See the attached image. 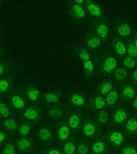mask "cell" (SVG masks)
Here are the masks:
<instances>
[{"mask_svg": "<svg viewBox=\"0 0 137 154\" xmlns=\"http://www.w3.org/2000/svg\"><path fill=\"white\" fill-rule=\"evenodd\" d=\"M117 61L113 56H109L103 61L102 66V72L103 75L109 76L111 75L117 66Z\"/></svg>", "mask_w": 137, "mask_h": 154, "instance_id": "obj_1", "label": "cell"}, {"mask_svg": "<svg viewBox=\"0 0 137 154\" xmlns=\"http://www.w3.org/2000/svg\"><path fill=\"white\" fill-rule=\"evenodd\" d=\"M70 14L76 20H81L86 18V14L85 10L81 5L73 3L70 6Z\"/></svg>", "mask_w": 137, "mask_h": 154, "instance_id": "obj_2", "label": "cell"}, {"mask_svg": "<svg viewBox=\"0 0 137 154\" xmlns=\"http://www.w3.org/2000/svg\"><path fill=\"white\" fill-rule=\"evenodd\" d=\"M86 8L90 14L95 17H100L102 15L103 11L100 6L96 3L90 1L86 3Z\"/></svg>", "mask_w": 137, "mask_h": 154, "instance_id": "obj_3", "label": "cell"}, {"mask_svg": "<svg viewBox=\"0 0 137 154\" xmlns=\"http://www.w3.org/2000/svg\"><path fill=\"white\" fill-rule=\"evenodd\" d=\"M127 113L126 110L122 107H119L114 112L113 114V121L116 124H121L126 120Z\"/></svg>", "mask_w": 137, "mask_h": 154, "instance_id": "obj_4", "label": "cell"}, {"mask_svg": "<svg viewBox=\"0 0 137 154\" xmlns=\"http://www.w3.org/2000/svg\"><path fill=\"white\" fill-rule=\"evenodd\" d=\"M117 33L121 37H126L130 35L132 32V27L130 23L128 22H124L119 24L116 29Z\"/></svg>", "mask_w": 137, "mask_h": 154, "instance_id": "obj_5", "label": "cell"}, {"mask_svg": "<svg viewBox=\"0 0 137 154\" xmlns=\"http://www.w3.org/2000/svg\"><path fill=\"white\" fill-rule=\"evenodd\" d=\"M85 44L90 49H96L99 48L101 44V38L95 35L90 36L86 40Z\"/></svg>", "mask_w": 137, "mask_h": 154, "instance_id": "obj_6", "label": "cell"}, {"mask_svg": "<svg viewBox=\"0 0 137 154\" xmlns=\"http://www.w3.org/2000/svg\"><path fill=\"white\" fill-rule=\"evenodd\" d=\"M40 112L37 108L34 107H29L24 111V116L29 121H35L38 119Z\"/></svg>", "mask_w": 137, "mask_h": 154, "instance_id": "obj_7", "label": "cell"}, {"mask_svg": "<svg viewBox=\"0 0 137 154\" xmlns=\"http://www.w3.org/2000/svg\"><path fill=\"white\" fill-rule=\"evenodd\" d=\"M68 124L70 129L77 130L79 129L81 124V117L78 114H73L70 116L68 120Z\"/></svg>", "mask_w": 137, "mask_h": 154, "instance_id": "obj_8", "label": "cell"}, {"mask_svg": "<svg viewBox=\"0 0 137 154\" xmlns=\"http://www.w3.org/2000/svg\"><path fill=\"white\" fill-rule=\"evenodd\" d=\"M32 146V142L29 138H21L17 142V149L21 152H25L30 150Z\"/></svg>", "mask_w": 137, "mask_h": 154, "instance_id": "obj_9", "label": "cell"}, {"mask_svg": "<svg viewBox=\"0 0 137 154\" xmlns=\"http://www.w3.org/2000/svg\"><path fill=\"white\" fill-rule=\"evenodd\" d=\"M109 139L115 146H120L123 142L124 137L121 132L119 131H113L110 134Z\"/></svg>", "mask_w": 137, "mask_h": 154, "instance_id": "obj_10", "label": "cell"}, {"mask_svg": "<svg viewBox=\"0 0 137 154\" xmlns=\"http://www.w3.org/2000/svg\"><path fill=\"white\" fill-rule=\"evenodd\" d=\"M96 128L95 125L91 122L86 123L83 126V132L84 135L86 137H92L96 133Z\"/></svg>", "mask_w": 137, "mask_h": 154, "instance_id": "obj_11", "label": "cell"}, {"mask_svg": "<svg viewBox=\"0 0 137 154\" xmlns=\"http://www.w3.org/2000/svg\"><path fill=\"white\" fill-rule=\"evenodd\" d=\"M11 104L17 109H22L24 107L25 102L22 97L19 95H13L11 98Z\"/></svg>", "mask_w": 137, "mask_h": 154, "instance_id": "obj_12", "label": "cell"}, {"mask_svg": "<svg viewBox=\"0 0 137 154\" xmlns=\"http://www.w3.org/2000/svg\"><path fill=\"white\" fill-rule=\"evenodd\" d=\"M91 149L95 154H102L106 150V145L103 141H96L93 143Z\"/></svg>", "mask_w": 137, "mask_h": 154, "instance_id": "obj_13", "label": "cell"}, {"mask_svg": "<svg viewBox=\"0 0 137 154\" xmlns=\"http://www.w3.org/2000/svg\"><path fill=\"white\" fill-rule=\"evenodd\" d=\"M47 114L48 116L53 119L60 118L63 114V110L60 107L53 106L48 109Z\"/></svg>", "mask_w": 137, "mask_h": 154, "instance_id": "obj_14", "label": "cell"}, {"mask_svg": "<svg viewBox=\"0 0 137 154\" xmlns=\"http://www.w3.org/2000/svg\"><path fill=\"white\" fill-rule=\"evenodd\" d=\"M136 95L135 88L132 86H126L123 88L122 91V96L126 100H130L133 99Z\"/></svg>", "mask_w": 137, "mask_h": 154, "instance_id": "obj_15", "label": "cell"}, {"mask_svg": "<svg viewBox=\"0 0 137 154\" xmlns=\"http://www.w3.org/2000/svg\"><path fill=\"white\" fill-rule=\"evenodd\" d=\"M96 32L100 38H106L109 34V27L106 23H100L96 28Z\"/></svg>", "mask_w": 137, "mask_h": 154, "instance_id": "obj_16", "label": "cell"}, {"mask_svg": "<svg viewBox=\"0 0 137 154\" xmlns=\"http://www.w3.org/2000/svg\"><path fill=\"white\" fill-rule=\"evenodd\" d=\"M52 135V133L51 130L48 128H42L39 130L38 136L39 139H40L42 142H47L48 141Z\"/></svg>", "mask_w": 137, "mask_h": 154, "instance_id": "obj_17", "label": "cell"}, {"mask_svg": "<svg viewBox=\"0 0 137 154\" xmlns=\"http://www.w3.org/2000/svg\"><path fill=\"white\" fill-rule=\"evenodd\" d=\"M57 135L60 140H67L70 135V128L66 125L60 126L58 129Z\"/></svg>", "mask_w": 137, "mask_h": 154, "instance_id": "obj_18", "label": "cell"}, {"mask_svg": "<svg viewBox=\"0 0 137 154\" xmlns=\"http://www.w3.org/2000/svg\"><path fill=\"white\" fill-rule=\"evenodd\" d=\"M118 99V93L116 90H112L109 94H107L106 104L109 106H114Z\"/></svg>", "mask_w": 137, "mask_h": 154, "instance_id": "obj_19", "label": "cell"}, {"mask_svg": "<svg viewBox=\"0 0 137 154\" xmlns=\"http://www.w3.org/2000/svg\"><path fill=\"white\" fill-rule=\"evenodd\" d=\"M60 94L56 92H48L44 95V100L48 103H56L60 100Z\"/></svg>", "mask_w": 137, "mask_h": 154, "instance_id": "obj_20", "label": "cell"}, {"mask_svg": "<svg viewBox=\"0 0 137 154\" xmlns=\"http://www.w3.org/2000/svg\"><path fill=\"white\" fill-rule=\"evenodd\" d=\"M114 48L117 54L120 56H125L127 53V48L124 42L120 40L117 41L114 44Z\"/></svg>", "mask_w": 137, "mask_h": 154, "instance_id": "obj_21", "label": "cell"}, {"mask_svg": "<svg viewBox=\"0 0 137 154\" xmlns=\"http://www.w3.org/2000/svg\"><path fill=\"white\" fill-rule=\"evenodd\" d=\"M70 102L74 106H82L85 104V99H84L82 95L79 94H75L71 95Z\"/></svg>", "mask_w": 137, "mask_h": 154, "instance_id": "obj_22", "label": "cell"}, {"mask_svg": "<svg viewBox=\"0 0 137 154\" xmlns=\"http://www.w3.org/2000/svg\"><path fill=\"white\" fill-rule=\"evenodd\" d=\"M64 152L65 154H75L76 145L73 141H67L64 145Z\"/></svg>", "mask_w": 137, "mask_h": 154, "instance_id": "obj_23", "label": "cell"}, {"mask_svg": "<svg viewBox=\"0 0 137 154\" xmlns=\"http://www.w3.org/2000/svg\"><path fill=\"white\" fill-rule=\"evenodd\" d=\"M27 95L30 100L36 101L40 95V91L36 88L30 87L27 91Z\"/></svg>", "mask_w": 137, "mask_h": 154, "instance_id": "obj_24", "label": "cell"}, {"mask_svg": "<svg viewBox=\"0 0 137 154\" xmlns=\"http://www.w3.org/2000/svg\"><path fill=\"white\" fill-rule=\"evenodd\" d=\"M126 128L129 133H135L137 131V119L134 117L130 118L126 122Z\"/></svg>", "mask_w": 137, "mask_h": 154, "instance_id": "obj_25", "label": "cell"}, {"mask_svg": "<svg viewBox=\"0 0 137 154\" xmlns=\"http://www.w3.org/2000/svg\"><path fill=\"white\" fill-rule=\"evenodd\" d=\"M127 77V73L126 69L123 68H117L114 73V78L118 82H122Z\"/></svg>", "mask_w": 137, "mask_h": 154, "instance_id": "obj_26", "label": "cell"}, {"mask_svg": "<svg viewBox=\"0 0 137 154\" xmlns=\"http://www.w3.org/2000/svg\"><path fill=\"white\" fill-rule=\"evenodd\" d=\"M3 126L6 130L9 131H15L18 127V124L14 119H6L3 121Z\"/></svg>", "mask_w": 137, "mask_h": 154, "instance_id": "obj_27", "label": "cell"}, {"mask_svg": "<svg viewBox=\"0 0 137 154\" xmlns=\"http://www.w3.org/2000/svg\"><path fill=\"white\" fill-rule=\"evenodd\" d=\"M96 118L98 122H99V123L102 125H105L109 120V113L106 111L101 110L99 113H98Z\"/></svg>", "mask_w": 137, "mask_h": 154, "instance_id": "obj_28", "label": "cell"}, {"mask_svg": "<svg viewBox=\"0 0 137 154\" xmlns=\"http://www.w3.org/2000/svg\"><path fill=\"white\" fill-rule=\"evenodd\" d=\"M106 102L101 96H97L93 101V106L96 110H100L106 106Z\"/></svg>", "mask_w": 137, "mask_h": 154, "instance_id": "obj_29", "label": "cell"}, {"mask_svg": "<svg viewBox=\"0 0 137 154\" xmlns=\"http://www.w3.org/2000/svg\"><path fill=\"white\" fill-rule=\"evenodd\" d=\"M100 92L103 95H107L109 94L113 89V84L112 83L107 81L105 83H103V84L100 87Z\"/></svg>", "mask_w": 137, "mask_h": 154, "instance_id": "obj_30", "label": "cell"}, {"mask_svg": "<svg viewBox=\"0 0 137 154\" xmlns=\"http://www.w3.org/2000/svg\"><path fill=\"white\" fill-rule=\"evenodd\" d=\"M31 130V125L27 123H22L20 127H19L18 132L21 136L25 137L27 136L30 132Z\"/></svg>", "mask_w": 137, "mask_h": 154, "instance_id": "obj_31", "label": "cell"}, {"mask_svg": "<svg viewBox=\"0 0 137 154\" xmlns=\"http://www.w3.org/2000/svg\"><path fill=\"white\" fill-rule=\"evenodd\" d=\"M10 115V111L7 106L3 102H0V116L2 118H8Z\"/></svg>", "mask_w": 137, "mask_h": 154, "instance_id": "obj_32", "label": "cell"}, {"mask_svg": "<svg viewBox=\"0 0 137 154\" xmlns=\"http://www.w3.org/2000/svg\"><path fill=\"white\" fill-rule=\"evenodd\" d=\"M83 66L84 68V70H85L86 72L91 75L94 72L95 69V66L93 61H91L90 60L86 61H83Z\"/></svg>", "mask_w": 137, "mask_h": 154, "instance_id": "obj_33", "label": "cell"}, {"mask_svg": "<svg viewBox=\"0 0 137 154\" xmlns=\"http://www.w3.org/2000/svg\"><path fill=\"white\" fill-rule=\"evenodd\" d=\"M77 54L78 55L83 61H86L90 60V56L87 51L84 49H80L77 51Z\"/></svg>", "mask_w": 137, "mask_h": 154, "instance_id": "obj_34", "label": "cell"}, {"mask_svg": "<svg viewBox=\"0 0 137 154\" xmlns=\"http://www.w3.org/2000/svg\"><path fill=\"white\" fill-rule=\"evenodd\" d=\"M123 64L128 68H134L136 66V61L132 57L127 56L123 60Z\"/></svg>", "mask_w": 137, "mask_h": 154, "instance_id": "obj_35", "label": "cell"}, {"mask_svg": "<svg viewBox=\"0 0 137 154\" xmlns=\"http://www.w3.org/2000/svg\"><path fill=\"white\" fill-rule=\"evenodd\" d=\"M10 87V82L6 79L0 80V93L7 91Z\"/></svg>", "mask_w": 137, "mask_h": 154, "instance_id": "obj_36", "label": "cell"}, {"mask_svg": "<svg viewBox=\"0 0 137 154\" xmlns=\"http://www.w3.org/2000/svg\"><path fill=\"white\" fill-rule=\"evenodd\" d=\"M3 153V154H16V150L12 143H7L4 146Z\"/></svg>", "mask_w": 137, "mask_h": 154, "instance_id": "obj_37", "label": "cell"}, {"mask_svg": "<svg viewBox=\"0 0 137 154\" xmlns=\"http://www.w3.org/2000/svg\"><path fill=\"white\" fill-rule=\"evenodd\" d=\"M127 52L129 57H132L133 58L137 57V49L136 48L134 44H129L128 45Z\"/></svg>", "mask_w": 137, "mask_h": 154, "instance_id": "obj_38", "label": "cell"}, {"mask_svg": "<svg viewBox=\"0 0 137 154\" xmlns=\"http://www.w3.org/2000/svg\"><path fill=\"white\" fill-rule=\"evenodd\" d=\"M120 154H137V149L134 146H126L121 151Z\"/></svg>", "mask_w": 137, "mask_h": 154, "instance_id": "obj_39", "label": "cell"}, {"mask_svg": "<svg viewBox=\"0 0 137 154\" xmlns=\"http://www.w3.org/2000/svg\"><path fill=\"white\" fill-rule=\"evenodd\" d=\"M89 151L88 146L86 144H81L77 146V154H88Z\"/></svg>", "mask_w": 137, "mask_h": 154, "instance_id": "obj_40", "label": "cell"}, {"mask_svg": "<svg viewBox=\"0 0 137 154\" xmlns=\"http://www.w3.org/2000/svg\"><path fill=\"white\" fill-rule=\"evenodd\" d=\"M46 154H61V153L58 149H51L49 150Z\"/></svg>", "mask_w": 137, "mask_h": 154, "instance_id": "obj_41", "label": "cell"}, {"mask_svg": "<svg viewBox=\"0 0 137 154\" xmlns=\"http://www.w3.org/2000/svg\"><path fill=\"white\" fill-rule=\"evenodd\" d=\"M132 79L133 82L137 83V69L134 70L132 74Z\"/></svg>", "mask_w": 137, "mask_h": 154, "instance_id": "obj_42", "label": "cell"}, {"mask_svg": "<svg viewBox=\"0 0 137 154\" xmlns=\"http://www.w3.org/2000/svg\"><path fill=\"white\" fill-rule=\"evenodd\" d=\"M5 134L3 131L0 130V144L2 143L5 141Z\"/></svg>", "mask_w": 137, "mask_h": 154, "instance_id": "obj_43", "label": "cell"}, {"mask_svg": "<svg viewBox=\"0 0 137 154\" xmlns=\"http://www.w3.org/2000/svg\"><path fill=\"white\" fill-rule=\"evenodd\" d=\"M132 106H133V107L135 109V110L137 111V95H136V97L135 99L134 100V101H133V102Z\"/></svg>", "mask_w": 137, "mask_h": 154, "instance_id": "obj_44", "label": "cell"}, {"mask_svg": "<svg viewBox=\"0 0 137 154\" xmlns=\"http://www.w3.org/2000/svg\"><path fill=\"white\" fill-rule=\"evenodd\" d=\"M5 72V67L3 65V64L0 63V75H2Z\"/></svg>", "mask_w": 137, "mask_h": 154, "instance_id": "obj_45", "label": "cell"}, {"mask_svg": "<svg viewBox=\"0 0 137 154\" xmlns=\"http://www.w3.org/2000/svg\"><path fill=\"white\" fill-rule=\"evenodd\" d=\"M75 2H76V3H77V4H79V5H81V4L84 2V1H83V0H76Z\"/></svg>", "mask_w": 137, "mask_h": 154, "instance_id": "obj_46", "label": "cell"}, {"mask_svg": "<svg viewBox=\"0 0 137 154\" xmlns=\"http://www.w3.org/2000/svg\"><path fill=\"white\" fill-rule=\"evenodd\" d=\"M134 45L135 46L136 48L137 49V35L135 37V40H134Z\"/></svg>", "mask_w": 137, "mask_h": 154, "instance_id": "obj_47", "label": "cell"}]
</instances>
